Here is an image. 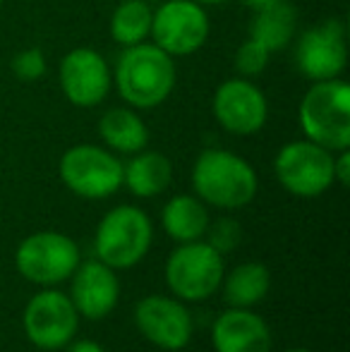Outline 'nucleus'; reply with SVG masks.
Wrapping results in <instances>:
<instances>
[{
    "label": "nucleus",
    "mask_w": 350,
    "mask_h": 352,
    "mask_svg": "<svg viewBox=\"0 0 350 352\" xmlns=\"http://www.w3.org/2000/svg\"><path fill=\"white\" fill-rule=\"evenodd\" d=\"M82 254L77 242L65 232L41 230L24 237L14 250V269L24 280L39 287H58L70 280L80 266Z\"/></svg>",
    "instance_id": "39448f33"
},
{
    "label": "nucleus",
    "mask_w": 350,
    "mask_h": 352,
    "mask_svg": "<svg viewBox=\"0 0 350 352\" xmlns=\"http://www.w3.org/2000/svg\"><path fill=\"white\" fill-rule=\"evenodd\" d=\"M65 352H106L101 343L89 338H72L70 343L65 345Z\"/></svg>",
    "instance_id": "bb28decb"
},
{
    "label": "nucleus",
    "mask_w": 350,
    "mask_h": 352,
    "mask_svg": "<svg viewBox=\"0 0 350 352\" xmlns=\"http://www.w3.org/2000/svg\"><path fill=\"white\" fill-rule=\"evenodd\" d=\"M333 180L343 187L350 182V153H348V148H343V151H338V156H333Z\"/></svg>",
    "instance_id": "a878e982"
},
{
    "label": "nucleus",
    "mask_w": 350,
    "mask_h": 352,
    "mask_svg": "<svg viewBox=\"0 0 350 352\" xmlns=\"http://www.w3.org/2000/svg\"><path fill=\"white\" fill-rule=\"evenodd\" d=\"M61 180L82 199H108L122 185V163L96 144H77L61 158Z\"/></svg>",
    "instance_id": "6e6552de"
},
{
    "label": "nucleus",
    "mask_w": 350,
    "mask_h": 352,
    "mask_svg": "<svg viewBox=\"0 0 350 352\" xmlns=\"http://www.w3.org/2000/svg\"><path fill=\"white\" fill-rule=\"evenodd\" d=\"M195 3H199V5H221V3H226V0H195Z\"/></svg>",
    "instance_id": "c85d7f7f"
},
{
    "label": "nucleus",
    "mask_w": 350,
    "mask_h": 352,
    "mask_svg": "<svg viewBox=\"0 0 350 352\" xmlns=\"http://www.w3.org/2000/svg\"><path fill=\"white\" fill-rule=\"evenodd\" d=\"M98 135L113 151L120 153H137L149 142V130L144 120L127 108H111L103 113L98 120Z\"/></svg>",
    "instance_id": "aec40b11"
},
{
    "label": "nucleus",
    "mask_w": 350,
    "mask_h": 352,
    "mask_svg": "<svg viewBox=\"0 0 350 352\" xmlns=\"http://www.w3.org/2000/svg\"><path fill=\"white\" fill-rule=\"evenodd\" d=\"M151 36L168 56H190L209 36V17L195 0H168L151 17Z\"/></svg>",
    "instance_id": "9b49d317"
},
{
    "label": "nucleus",
    "mask_w": 350,
    "mask_h": 352,
    "mask_svg": "<svg viewBox=\"0 0 350 352\" xmlns=\"http://www.w3.org/2000/svg\"><path fill=\"white\" fill-rule=\"evenodd\" d=\"M221 287H223V300L228 307L252 309L269 295L271 271L262 261H243L228 274H223Z\"/></svg>",
    "instance_id": "6ab92c4d"
},
{
    "label": "nucleus",
    "mask_w": 350,
    "mask_h": 352,
    "mask_svg": "<svg viewBox=\"0 0 350 352\" xmlns=\"http://www.w3.org/2000/svg\"><path fill=\"white\" fill-rule=\"evenodd\" d=\"M300 125L309 142L343 151L350 146V89L341 79L314 82L300 103Z\"/></svg>",
    "instance_id": "20e7f679"
},
{
    "label": "nucleus",
    "mask_w": 350,
    "mask_h": 352,
    "mask_svg": "<svg viewBox=\"0 0 350 352\" xmlns=\"http://www.w3.org/2000/svg\"><path fill=\"white\" fill-rule=\"evenodd\" d=\"M245 5H248L250 10H264V8H269V5H274V3H278V0H243Z\"/></svg>",
    "instance_id": "cd10ccee"
},
{
    "label": "nucleus",
    "mask_w": 350,
    "mask_h": 352,
    "mask_svg": "<svg viewBox=\"0 0 350 352\" xmlns=\"http://www.w3.org/2000/svg\"><path fill=\"white\" fill-rule=\"evenodd\" d=\"M285 352H314V350H307V348H290V350H285Z\"/></svg>",
    "instance_id": "c756f323"
},
{
    "label": "nucleus",
    "mask_w": 350,
    "mask_h": 352,
    "mask_svg": "<svg viewBox=\"0 0 350 352\" xmlns=\"http://www.w3.org/2000/svg\"><path fill=\"white\" fill-rule=\"evenodd\" d=\"M111 70L94 48H75L61 63V89L72 106L94 108L108 96Z\"/></svg>",
    "instance_id": "4468645a"
},
{
    "label": "nucleus",
    "mask_w": 350,
    "mask_h": 352,
    "mask_svg": "<svg viewBox=\"0 0 350 352\" xmlns=\"http://www.w3.org/2000/svg\"><path fill=\"white\" fill-rule=\"evenodd\" d=\"M240 240H243V228H240V223L235 221V218L223 216L216 223H209V228H206V242H209L219 254L233 252L235 247L240 245Z\"/></svg>",
    "instance_id": "5701e85b"
},
{
    "label": "nucleus",
    "mask_w": 350,
    "mask_h": 352,
    "mask_svg": "<svg viewBox=\"0 0 350 352\" xmlns=\"http://www.w3.org/2000/svg\"><path fill=\"white\" fill-rule=\"evenodd\" d=\"M0 5H3V0H0Z\"/></svg>",
    "instance_id": "7c9ffc66"
},
{
    "label": "nucleus",
    "mask_w": 350,
    "mask_h": 352,
    "mask_svg": "<svg viewBox=\"0 0 350 352\" xmlns=\"http://www.w3.org/2000/svg\"><path fill=\"white\" fill-rule=\"evenodd\" d=\"M116 84L130 106H161L175 87V63L156 43L142 41L137 46H127L118 58Z\"/></svg>",
    "instance_id": "f03ea898"
},
{
    "label": "nucleus",
    "mask_w": 350,
    "mask_h": 352,
    "mask_svg": "<svg viewBox=\"0 0 350 352\" xmlns=\"http://www.w3.org/2000/svg\"><path fill=\"white\" fill-rule=\"evenodd\" d=\"M22 329L34 348L56 352L77 338L80 314L70 295L58 287H41L24 307Z\"/></svg>",
    "instance_id": "0eeeda50"
},
{
    "label": "nucleus",
    "mask_w": 350,
    "mask_h": 352,
    "mask_svg": "<svg viewBox=\"0 0 350 352\" xmlns=\"http://www.w3.org/2000/svg\"><path fill=\"white\" fill-rule=\"evenodd\" d=\"M192 187L204 204L235 211L257 197L259 180L243 156L226 148H206L192 166Z\"/></svg>",
    "instance_id": "f257e3e1"
},
{
    "label": "nucleus",
    "mask_w": 350,
    "mask_h": 352,
    "mask_svg": "<svg viewBox=\"0 0 350 352\" xmlns=\"http://www.w3.org/2000/svg\"><path fill=\"white\" fill-rule=\"evenodd\" d=\"M12 72L22 82H36L43 72H46V58L39 48H27V51H19L12 58Z\"/></svg>",
    "instance_id": "393cba45"
},
{
    "label": "nucleus",
    "mask_w": 350,
    "mask_h": 352,
    "mask_svg": "<svg viewBox=\"0 0 350 352\" xmlns=\"http://www.w3.org/2000/svg\"><path fill=\"white\" fill-rule=\"evenodd\" d=\"M214 116L230 135L248 137L264 127L269 106L264 94L248 79H228L214 94Z\"/></svg>",
    "instance_id": "ddd939ff"
},
{
    "label": "nucleus",
    "mask_w": 350,
    "mask_h": 352,
    "mask_svg": "<svg viewBox=\"0 0 350 352\" xmlns=\"http://www.w3.org/2000/svg\"><path fill=\"white\" fill-rule=\"evenodd\" d=\"M173 180V166L159 151H137L127 166H122V185L140 199H151L168 190Z\"/></svg>",
    "instance_id": "a211bd4d"
},
{
    "label": "nucleus",
    "mask_w": 350,
    "mask_h": 352,
    "mask_svg": "<svg viewBox=\"0 0 350 352\" xmlns=\"http://www.w3.org/2000/svg\"><path fill=\"white\" fill-rule=\"evenodd\" d=\"M211 345L214 352H271L274 336L257 311L228 307L211 326Z\"/></svg>",
    "instance_id": "dca6fc26"
},
{
    "label": "nucleus",
    "mask_w": 350,
    "mask_h": 352,
    "mask_svg": "<svg viewBox=\"0 0 350 352\" xmlns=\"http://www.w3.org/2000/svg\"><path fill=\"white\" fill-rule=\"evenodd\" d=\"M266 63H269V48L262 46L259 41H254V38H248L238 48V53H235V67H238V72L243 77L259 74L266 67Z\"/></svg>",
    "instance_id": "b1692460"
},
{
    "label": "nucleus",
    "mask_w": 350,
    "mask_h": 352,
    "mask_svg": "<svg viewBox=\"0 0 350 352\" xmlns=\"http://www.w3.org/2000/svg\"><path fill=\"white\" fill-rule=\"evenodd\" d=\"M295 22H298L295 8L288 0H278V3L254 12L252 22H250V38L266 46L269 53L283 51L295 34Z\"/></svg>",
    "instance_id": "412c9836"
},
{
    "label": "nucleus",
    "mask_w": 350,
    "mask_h": 352,
    "mask_svg": "<svg viewBox=\"0 0 350 352\" xmlns=\"http://www.w3.org/2000/svg\"><path fill=\"white\" fill-rule=\"evenodd\" d=\"M223 254L209 242H182L166 259V285L182 302H201L216 295L223 280Z\"/></svg>",
    "instance_id": "423d86ee"
},
{
    "label": "nucleus",
    "mask_w": 350,
    "mask_h": 352,
    "mask_svg": "<svg viewBox=\"0 0 350 352\" xmlns=\"http://www.w3.org/2000/svg\"><path fill=\"white\" fill-rule=\"evenodd\" d=\"M154 226L140 206L120 204L98 221L94 232L96 259L113 271L135 269L151 250Z\"/></svg>",
    "instance_id": "7ed1b4c3"
},
{
    "label": "nucleus",
    "mask_w": 350,
    "mask_h": 352,
    "mask_svg": "<svg viewBox=\"0 0 350 352\" xmlns=\"http://www.w3.org/2000/svg\"><path fill=\"white\" fill-rule=\"evenodd\" d=\"M346 60V29L338 19H327L319 27L307 29L295 46V65L312 82L336 79Z\"/></svg>",
    "instance_id": "f8f14e48"
},
{
    "label": "nucleus",
    "mask_w": 350,
    "mask_h": 352,
    "mask_svg": "<svg viewBox=\"0 0 350 352\" xmlns=\"http://www.w3.org/2000/svg\"><path fill=\"white\" fill-rule=\"evenodd\" d=\"M154 12L144 0H125L116 8L111 17V36L120 46H137L151 34Z\"/></svg>",
    "instance_id": "4be33fe9"
},
{
    "label": "nucleus",
    "mask_w": 350,
    "mask_h": 352,
    "mask_svg": "<svg viewBox=\"0 0 350 352\" xmlns=\"http://www.w3.org/2000/svg\"><path fill=\"white\" fill-rule=\"evenodd\" d=\"M70 300L80 319L101 321L118 307L120 300V280L118 274L103 261H85L70 276Z\"/></svg>",
    "instance_id": "2eb2a0df"
},
{
    "label": "nucleus",
    "mask_w": 350,
    "mask_h": 352,
    "mask_svg": "<svg viewBox=\"0 0 350 352\" xmlns=\"http://www.w3.org/2000/svg\"><path fill=\"white\" fill-rule=\"evenodd\" d=\"M135 326L146 343L166 352H180L190 345L195 319L185 302L168 295H146L135 305Z\"/></svg>",
    "instance_id": "9d476101"
},
{
    "label": "nucleus",
    "mask_w": 350,
    "mask_h": 352,
    "mask_svg": "<svg viewBox=\"0 0 350 352\" xmlns=\"http://www.w3.org/2000/svg\"><path fill=\"white\" fill-rule=\"evenodd\" d=\"M211 218L206 211V204L195 195H175L173 199L166 201L161 211V226L166 235L177 245L182 242H195L206 235Z\"/></svg>",
    "instance_id": "f3484780"
},
{
    "label": "nucleus",
    "mask_w": 350,
    "mask_h": 352,
    "mask_svg": "<svg viewBox=\"0 0 350 352\" xmlns=\"http://www.w3.org/2000/svg\"><path fill=\"white\" fill-rule=\"evenodd\" d=\"M274 173L285 192L303 199L319 197L333 185V156L309 140L288 142L274 158Z\"/></svg>",
    "instance_id": "1a4fd4ad"
}]
</instances>
